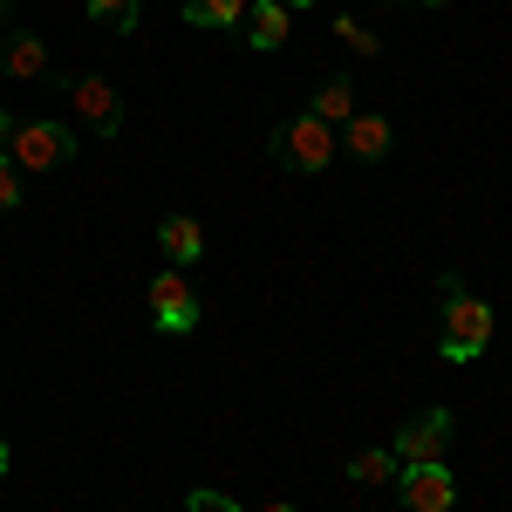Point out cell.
Listing matches in <instances>:
<instances>
[{
  "label": "cell",
  "instance_id": "8fae6325",
  "mask_svg": "<svg viewBox=\"0 0 512 512\" xmlns=\"http://www.w3.org/2000/svg\"><path fill=\"white\" fill-rule=\"evenodd\" d=\"M0 69H7L14 82H35V76H48V41H41V35H28V28H21V35H7V55H0Z\"/></svg>",
  "mask_w": 512,
  "mask_h": 512
},
{
  "label": "cell",
  "instance_id": "d6986e66",
  "mask_svg": "<svg viewBox=\"0 0 512 512\" xmlns=\"http://www.w3.org/2000/svg\"><path fill=\"white\" fill-rule=\"evenodd\" d=\"M14 123H21V117H7V110H0V144H7V137H14Z\"/></svg>",
  "mask_w": 512,
  "mask_h": 512
},
{
  "label": "cell",
  "instance_id": "ac0fdd59",
  "mask_svg": "<svg viewBox=\"0 0 512 512\" xmlns=\"http://www.w3.org/2000/svg\"><path fill=\"white\" fill-rule=\"evenodd\" d=\"M185 512H239L233 499H226V492H192V506Z\"/></svg>",
  "mask_w": 512,
  "mask_h": 512
},
{
  "label": "cell",
  "instance_id": "7c38bea8",
  "mask_svg": "<svg viewBox=\"0 0 512 512\" xmlns=\"http://www.w3.org/2000/svg\"><path fill=\"white\" fill-rule=\"evenodd\" d=\"M315 117L328 123V130H335V123H349V117H355V89H349V82H342V76H328V82H321V89H315Z\"/></svg>",
  "mask_w": 512,
  "mask_h": 512
},
{
  "label": "cell",
  "instance_id": "8992f818",
  "mask_svg": "<svg viewBox=\"0 0 512 512\" xmlns=\"http://www.w3.org/2000/svg\"><path fill=\"white\" fill-rule=\"evenodd\" d=\"M396 485H403V506L410 512H451L458 506V478L444 472V458L437 465H403Z\"/></svg>",
  "mask_w": 512,
  "mask_h": 512
},
{
  "label": "cell",
  "instance_id": "2e32d148",
  "mask_svg": "<svg viewBox=\"0 0 512 512\" xmlns=\"http://www.w3.org/2000/svg\"><path fill=\"white\" fill-rule=\"evenodd\" d=\"M335 35H342V41H349V48H355V55H376V48H383V41H376V35H369V28H362V21H355V14H335Z\"/></svg>",
  "mask_w": 512,
  "mask_h": 512
},
{
  "label": "cell",
  "instance_id": "e0dca14e",
  "mask_svg": "<svg viewBox=\"0 0 512 512\" xmlns=\"http://www.w3.org/2000/svg\"><path fill=\"white\" fill-rule=\"evenodd\" d=\"M21 205V171H14V158H0V212H14Z\"/></svg>",
  "mask_w": 512,
  "mask_h": 512
},
{
  "label": "cell",
  "instance_id": "30bf717a",
  "mask_svg": "<svg viewBox=\"0 0 512 512\" xmlns=\"http://www.w3.org/2000/svg\"><path fill=\"white\" fill-rule=\"evenodd\" d=\"M158 246H164V260L171 267H192V260H205V226L198 219H158Z\"/></svg>",
  "mask_w": 512,
  "mask_h": 512
},
{
  "label": "cell",
  "instance_id": "cb8c5ba5",
  "mask_svg": "<svg viewBox=\"0 0 512 512\" xmlns=\"http://www.w3.org/2000/svg\"><path fill=\"white\" fill-rule=\"evenodd\" d=\"M424 7H451V0H424Z\"/></svg>",
  "mask_w": 512,
  "mask_h": 512
},
{
  "label": "cell",
  "instance_id": "4fadbf2b",
  "mask_svg": "<svg viewBox=\"0 0 512 512\" xmlns=\"http://www.w3.org/2000/svg\"><path fill=\"white\" fill-rule=\"evenodd\" d=\"M185 21L192 28H239L246 21V0H185Z\"/></svg>",
  "mask_w": 512,
  "mask_h": 512
},
{
  "label": "cell",
  "instance_id": "5bb4252c",
  "mask_svg": "<svg viewBox=\"0 0 512 512\" xmlns=\"http://www.w3.org/2000/svg\"><path fill=\"white\" fill-rule=\"evenodd\" d=\"M349 478L355 485H396L403 465H396V451H355L349 458Z\"/></svg>",
  "mask_w": 512,
  "mask_h": 512
},
{
  "label": "cell",
  "instance_id": "9a60e30c",
  "mask_svg": "<svg viewBox=\"0 0 512 512\" xmlns=\"http://www.w3.org/2000/svg\"><path fill=\"white\" fill-rule=\"evenodd\" d=\"M89 21H96V28L130 35V28H137V0H89Z\"/></svg>",
  "mask_w": 512,
  "mask_h": 512
},
{
  "label": "cell",
  "instance_id": "6da1fadb",
  "mask_svg": "<svg viewBox=\"0 0 512 512\" xmlns=\"http://www.w3.org/2000/svg\"><path fill=\"white\" fill-rule=\"evenodd\" d=\"M437 294H444V315H437V349L451 355V362H472V355L492 349V308L472 301L458 280H437Z\"/></svg>",
  "mask_w": 512,
  "mask_h": 512
},
{
  "label": "cell",
  "instance_id": "44dd1931",
  "mask_svg": "<svg viewBox=\"0 0 512 512\" xmlns=\"http://www.w3.org/2000/svg\"><path fill=\"white\" fill-rule=\"evenodd\" d=\"M7 465H14V451H7V444H0V478H7Z\"/></svg>",
  "mask_w": 512,
  "mask_h": 512
},
{
  "label": "cell",
  "instance_id": "603a6c76",
  "mask_svg": "<svg viewBox=\"0 0 512 512\" xmlns=\"http://www.w3.org/2000/svg\"><path fill=\"white\" fill-rule=\"evenodd\" d=\"M280 7H315V0H280Z\"/></svg>",
  "mask_w": 512,
  "mask_h": 512
},
{
  "label": "cell",
  "instance_id": "5b68a950",
  "mask_svg": "<svg viewBox=\"0 0 512 512\" xmlns=\"http://www.w3.org/2000/svg\"><path fill=\"white\" fill-rule=\"evenodd\" d=\"M444 444H451V410H417L403 431H396V465H437L444 458Z\"/></svg>",
  "mask_w": 512,
  "mask_h": 512
},
{
  "label": "cell",
  "instance_id": "7402d4cb",
  "mask_svg": "<svg viewBox=\"0 0 512 512\" xmlns=\"http://www.w3.org/2000/svg\"><path fill=\"white\" fill-rule=\"evenodd\" d=\"M7 14H14V0H0V21H7Z\"/></svg>",
  "mask_w": 512,
  "mask_h": 512
},
{
  "label": "cell",
  "instance_id": "3957f363",
  "mask_svg": "<svg viewBox=\"0 0 512 512\" xmlns=\"http://www.w3.org/2000/svg\"><path fill=\"white\" fill-rule=\"evenodd\" d=\"M274 151L287 158V171H308V178H315V171H328V158H335L342 144H335V130L308 110V117H294V123L274 130Z\"/></svg>",
  "mask_w": 512,
  "mask_h": 512
},
{
  "label": "cell",
  "instance_id": "52a82bcc",
  "mask_svg": "<svg viewBox=\"0 0 512 512\" xmlns=\"http://www.w3.org/2000/svg\"><path fill=\"white\" fill-rule=\"evenodd\" d=\"M69 103H76V117L89 123L96 137H117V130H123V96L103 76H76V82H69Z\"/></svg>",
  "mask_w": 512,
  "mask_h": 512
},
{
  "label": "cell",
  "instance_id": "277c9868",
  "mask_svg": "<svg viewBox=\"0 0 512 512\" xmlns=\"http://www.w3.org/2000/svg\"><path fill=\"white\" fill-rule=\"evenodd\" d=\"M151 321H158V335H192L198 328V294L185 280V267H164L151 280Z\"/></svg>",
  "mask_w": 512,
  "mask_h": 512
},
{
  "label": "cell",
  "instance_id": "ba28073f",
  "mask_svg": "<svg viewBox=\"0 0 512 512\" xmlns=\"http://www.w3.org/2000/svg\"><path fill=\"white\" fill-rule=\"evenodd\" d=\"M246 48H260V55H274L287 48V28H294V7H280V0H246Z\"/></svg>",
  "mask_w": 512,
  "mask_h": 512
},
{
  "label": "cell",
  "instance_id": "9c48e42d",
  "mask_svg": "<svg viewBox=\"0 0 512 512\" xmlns=\"http://www.w3.org/2000/svg\"><path fill=\"white\" fill-rule=\"evenodd\" d=\"M342 151L362 164H383L390 158V117H376V110H355L349 123H342Z\"/></svg>",
  "mask_w": 512,
  "mask_h": 512
},
{
  "label": "cell",
  "instance_id": "ffe728a7",
  "mask_svg": "<svg viewBox=\"0 0 512 512\" xmlns=\"http://www.w3.org/2000/svg\"><path fill=\"white\" fill-rule=\"evenodd\" d=\"M260 512H294V506H287V499H267V506H260Z\"/></svg>",
  "mask_w": 512,
  "mask_h": 512
},
{
  "label": "cell",
  "instance_id": "7a4b0ae2",
  "mask_svg": "<svg viewBox=\"0 0 512 512\" xmlns=\"http://www.w3.org/2000/svg\"><path fill=\"white\" fill-rule=\"evenodd\" d=\"M7 158H14V171H55L76 158V130L55 117H21L7 137Z\"/></svg>",
  "mask_w": 512,
  "mask_h": 512
}]
</instances>
